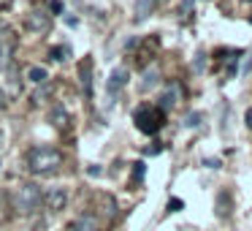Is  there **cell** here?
I'll return each mask as SVG.
<instances>
[{
    "label": "cell",
    "mask_w": 252,
    "mask_h": 231,
    "mask_svg": "<svg viewBox=\"0 0 252 231\" xmlns=\"http://www.w3.org/2000/svg\"><path fill=\"white\" fill-rule=\"evenodd\" d=\"M158 82H160V71H158V66H149L147 71L141 74V82H138V90H141V93H149L152 87H158Z\"/></svg>",
    "instance_id": "cell-11"
},
{
    "label": "cell",
    "mask_w": 252,
    "mask_h": 231,
    "mask_svg": "<svg viewBox=\"0 0 252 231\" xmlns=\"http://www.w3.org/2000/svg\"><path fill=\"white\" fill-rule=\"evenodd\" d=\"M25 163H28L30 174H38V177L55 174V171L63 166V153L57 147H49V144H35V147L28 150Z\"/></svg>",
    "instance_id": "cell-1"
},
{
    "label": "cell",
    "mask_w": 252,
    "mask_h": 231,
    "mask_svg": "<svg viewBox=\"0 0 252 231\" xmlns=\"http://www.w3.org/2000/svg\"><path fill=\"white\" fill-rule=\"evenodd\" d=\"M155 6H158V0H138V3H136V17H133V19H136V22H144V19L152 14Z\"/></svg>",
    "instance_id": "cell-12"
},
{
    "label": "cell",
    "mask_w": 252,
    "mask_h": 231,
    "mask_svg": "<svg viewBox=\"0 0 252 231\" xmlns=\"http://www.w3.org/2000/svg\"><path fill=\"white\" fill-rule=\"evenodd\" d=\"M8 104H11V101H8V93L3 87H0V112H6L8 109Z\"/></svg>",
    "instance_id": "cell-18"
},
{
    "label": "cell",
    "mask_w": 252,
    "mask_h": 231,
    "mask_svg": "<svg viewBox=\"0 0 252 231\" xmlns=\"http://www.w3.org/2000/svg\"><path fill=\"white\" fill-rule=\"evenodd\" d=\"M25 25H28V30H33V33H44L52 25V14L44 11V8H33V11L25 17Z\"/></svg>",
    "instance_id": "cell-5"
},
{
    "label": "cell",
    "mask_w": 252,
    "mask_h": 231,
    "mask_svg": "<svg viewBox=\"0 0 252 231\" xmlns=\"http://www.w3.org/2000/svg\"><path fill=\"white\" fill-rule=\"evenodd\" d=\"M49 122L57 128V131H65L68 125H71V117H68V112H65V106L63 104H55L49 109Z\"/></svg>",
    "instance_id": "cell-10"
},
{
    "label": "cell",
    "mask_w": 252,
    "mask_h": 231,
    "mask_svg": "<svg viewBox=\"0 0 252 231\" xmlns=\"http://www.w3.org/2000/svg\"><path fill=\"white\" fill-rule=\"evenodd\" d=\"M52 11H57V14L63 11V3H60V0H52V6H49V14H52Z\"/></svg>",
    "instance_id": "cell-19"
},
{
    "label": "cell",
    "mask_w": 252,
    "mask_h": 231,
    "mask_svg": "<svg viewBox=\"0 0 252 231\" xmlns=\"http://www.w3.org/2000/svg\"><path fill=\"white\" fill-rule=\"evenodd\" d=\"M179 207H182V201H179V198H174V201H168V209H171V212H176Z\"/></svg>",
    "instance_id": "cell-20"
},
{
    "label": "cell",
    "mask_w": 252,
    "mask_h": 231,
    "mask_svg": "<svg viewBox=\"0 0 252 231\" xmlns=\"http://www.w3.org/2000/svg\"><path fill=\"white\" fill-rule=\"evenodd\" d=\"M133 122H136V128L141 133L155 136V133L165 125V112L160 109V106H138V109L133 112Z\"/></svg>",
    "instance_id": "cell-3"
},
{
    "label": "cell",
    "mask_w": 252,
    "mask_h": 231,
    "mask_svg": "<svg viewBox=\"0 0 252 231\" xmlns=\"http://www.w3.org/2000/svg\"><path fill=\"white\" fill-rule=\"evenodd\" d=\"M14 207H17L19 215H33L44 207V193L35 182H25L22 188H17L14 193Z\"/></svg>",
    "instance_id": "cell-2"
},
{
    "label": "cell",
    "mask_w": 252,
    "mask_h": 231,
    "mask_svg": "<svg viewBox=\"0 0 252 231\" xmlns=\"http://www.w3.org/2000/svg\"><path fill=\"white\" fill-rule=\"evenodd\" d=\"M44 204L49 212H63V209L68 207V191L65 188H49V191L44 193Z\"/></svg>",
    "instance_id": "cell-4"
},
{
    "label": "cell",
    "mask_w": 252,
    "mask_h": 231,
    "mask_svg": "<svg viewBox=\"0 0 252 231\" xmlns=\"http://www.w3.org/2000/svg\"><path fill=\"white\" fill-rule=\"evenodd\" d=\"M185 125H187V128H198V125H201V115H187Z\"/></svg>",
    "instance_id": "cell-16"
},
{
    "label": "cell",
    "mask_w": 252,
    "mask_h": 231,
    "mask_svg": "<svg viewBox=\"0 0 252 231\" xmlns=\"http://www.w3.org/2000/svg\"><path fill=\"white\" fill-rule=\"evenodd\" d=\"M179 98H182V87L176 82H171L168 87H165V93L160 95V109H163V112L174 109V106L179 104Z\"/></svg>",
    "instance_id": "cell-8"
},
{
    "label": "cell",
    "mask_w": 252,
    "mask_h": 231,
    "mask_svg": "<svg viewBox=\"0 0 252 231\" xmlns=\"http://www.w3.org/2000/svg\"><path fill=\"white\" fill-rule=\"evenodd\" d=\"M28 82H30V84H44V82H46V68L33 66V68L28 71Z\"/></svg>",
    "instance_id": "cell-15"
},
{
    "label": "cell",
    "mask_w": 252,
    "mask_h": 231,
    "mask_svg": "<svg viewBox=\"0 0 252 231\" xmlns=\"http://www.w3.org/2000/svg\"><path fill=\"white\" fill-rule=\"evenodd\" d=\"M6 77H8V84H11V93L17 95L19 90H22V79H19V71H17V66H14V63L6 68Z\"/></svg>",
    "instance_id": "cell-14"
},
{
    "label": "cell",
    "mask_w": 252,
    "mask_h": 231,
    "mask_svg": "<svg viewBox=\"0 0 252 231\" xmlns=\"http://www.w3.org/2000/svg\"><path fill=\"white\" fill-rule=\"evenodd\" d=\"M11 63V38H0V71H6Z\"/></svg>",
    "instance_id": "cell-13"
},
{
    "label": "cell",
    "mask_w": 252,
    "mask_h": 231,
    "mask_svg": "<svg viewBox=\"0 0 252 231\" xmlns=\"http://www.w3.org/2000/svg\"><path fill=\"white\" fill-rule=\"evenodd\" d=\"M0 166H3V160H0Z\"/></svg>",
    "instance_id": "cell-23"
},
{
    "label": "cell",
    "mask_w": 252,
    "mask_h": 231,
    "mask_svg": "<svg viewBox=\"0 0 252 231\" xmlns=\"http://www.w3.org/2000/svg\"><path fill=\"white\" fill-rule=\"evenodd\" d=\"M35 3H41V0H35Z\"/></svg>",
    "instance_id": "cell-22"
},
{
    "label": "cell",
    "mask_w": 252,
    "mask_h": 231,
    "mask_svg": "<svg viewBox=\"0 0 252 231\" xmlns=\"http://www.w3.org/2000/svg\"><path fill=\"white\" fill-rule=\"evenodd\" d=\"M127 68H114V71L109 74V82H106V93H109V98H114V95H120L122 90H125V84H127Z\"/></svg>",
    "instance_id": "cell-6"
},
{
    "label": "cell",
    "mask_w": 252,
    "mask_h": 231,
    "mask_svg": "<svg viewBox=\"0 0 252 231\" xmlns=\"http://www.w3.org/2000/svg\"><path fill=\"white\" fill-rule=\"evenodd\" d=\"M247 125L252 128V109H247Z\"/></svg>",
    "instance_id": "cell-21"
},
{
    "label": "cell",
    "mask_w": 252,
    "mask_h": 231,
    "mask_svg": "<svg viewBox=\"0 0 252 231\" xmlns=\"http://www.w3.org/2000/svg\"><path fill=\"white\" fill-rule=\"evenodd\" d=\"M79 77H82V90L87 98H93V60L90 57H84L82 63H79Z\"/></svg>",
    "instance_id": "cell-9"
},
{
    "label": "cell",
    "mask_w": 252,
    "mask_h": 231,
    "mask_svg": "<svg viewBox=\"0 0 252 231\" xmlns=\"http://www.w3.org/2000/svg\"><path fill=\"white\" fill-rule=\"evenodd\" d=\"M65 52H68L65 46H55V49L49 52V57H55V60H65V57H63V55H65Z\"/></svg>",
    "instance_id": "cell-17"
},
{
    "label": "cell",
    "mask_w": 252,
    "mask_h": 231,
    "mask_svg": "<svg viewBox=\"0 0 252 231\" xmlns=\"http://www.w3.org/2000/svg\"><path fill=\"white\" fill-rule=\"evenodd\" d=\"M98 229H100L98 218H95V215H90V212L79 215V218H73L71 223H68V231H98Z\"/></svg>",
    "instance_id": "cell-7"
}]
</instances>
